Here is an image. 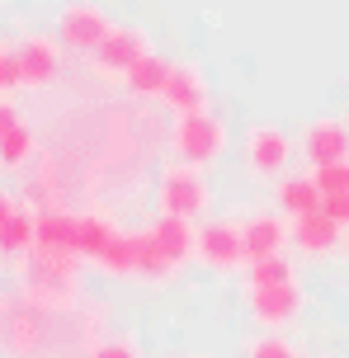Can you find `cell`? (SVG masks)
<instances>
[{
	"label": "cell",
	"mask_w": 349,
	"mask_h": 358,
	"mask_svg": "<svg viewBox=\"0 0 349 358\" xmlns=\"http://www.w3.org/2000/svg\"><path fill=\"white\" fill-rule=\"evenodd\" d=\"M104 330V306L76 311H43L29 297H0V354L5 358H76L90 354Z\"/></svg>",
	"instance_id": "6da1fadb"
},
{
	"label": "cell",
	"mask_w": 349,
	"mask_h": 358,
	"mask_svg": "<svg viewBox=\"0 0 349 358\" xmlns=\"http://www.w3.org/2000/svg\"><path fill=\"white\" fill-rule=\"evenodd\" d=\"M80 255H52V250H29L15 259L19 268V297H29L43 311H76L80 306Z\"/></svg>",
	"instance_id": "7a4b0ae2"
},
{
	"label": "cell",
	"mask_w": 349,
	"mask_h": 358,
	"mask_svg": "<svg viewBox=\"0 0 349 358\" xmlns=\"http://www.w3.org/2000/svg\"><path fill=\"white\" fill-rule=\"evenodd\" d=\"M156 213L161 217H184V222H208L213 213V184L194 165H166L156 179Z\"/></svg>",
	"instance_id": "3957f363"
},
{
	"label": "cell",
	"mask_w": 349,
	"mask_h": 358,
	"mask_svg": "<svg viewBox=\"0 0 349 358\" xmlns=\"http://www.w3.org/2000/svg\"><path fill=\"white\" fill-rule=\"evenodd\" d=\"M227 142H232V137H227V123H222L213 108H208V113L175 118V127H170V151H175V161L194 165L203 175L227 156Z\"/></svg>",
	"instance_id": "277c9868"
},
{
	"label": "cell",
	"mask_w": 349,
	"mask_h": 358,
	"mask_svg": "<svg viewBox=\"0 0 349 358\" xmlns=\"http://www.w3.org/2000/svg\"><path fill=\"white\" fill-rule=\"evenodd\" d=\"M293 151H297V142L278 123H250L245 137H241V165H245V175L255 179V184H269V179L278 184L283 175H293L288 170Z\"/></svg>",
	"instance_id": "5b68a950"
},
{
	"label": "cell",
	"mask_w": 349,
	"mask_h": 358,
	"mask_svg": "<svg viewBox=\"0 0 349 358\" xmlns=\"http://www.w3.org/2000/svg\"><path fill=\"white\" fill-rule=\"evenodd\" d=\"M194 264H203L208 273H241V268L250 264L245 259V241H241V222H232V217H208V222H199Z\"/></svg>",
	"instance_id": "8992f818"
},
{
	"label": "cell",
	"mask_w": 349,
	"mask_h": 358,
	"mask_svg": "<svg viewBox=\"0 0 349 358\" xmlns=\"http://www.w3.org/2000/svg\"><path fill=\"white\" fill-rule=\"evenodd\" d=\"M245 311H250V321H255L259 330H274V335H283L288 325L302 321V311H307V292H302V283L245 287Z\"/></svg>",
	"instance_id": "52a82bcc"
},
{
	"label": "cell",
	"mask_w": 349,
	"mask_h": 358,
	"mask_svg": "<svg viewBox=\"0 0 349 358\" xmlns=\"http://www.w3.org/2000/svg\"><path fill=\"white\" fill-rule=\"evenodd\" d=\"M113 29H118V24H113L94 0H71V5H62V15H57V43L71 48V52H85V57L99 52Z\"/></svg>",
	"instance_id": "ba28073f"
},
{
	"label": "cell",
	"mask_w": 349,
	"mask_h": 358,
	"mask_svg": "<svg viewBox=\"0 0 349 358\" xmlns=\"http://www.w3.org/2000/svg\"><path fill=\"white\" fill-rule=\"evenodd\" d=\"M241 241H245V259L250 264L274 259V255H288V245H293V222L278 213V208H250V213L241 217Z\"/></svg>",
	"instance_id": "9c48e42d"
},
{
	"label": "cell",
	"mask_w": 349,
	"mask_h": 358,
	"mask_svg": "<svg viewBox=\"0 0 349 358\" xmlns=\"http://www.w3.org/2000/svg\"><path fill=\"white\" fill-rule=\"evenodd\" d=\"M147 52H151V38L142 34V29H132V24H118V29L104 38V48L90 57V66L104 76V80H128V71Z\"/></svg>",
	"instance_id": "30bf717a"
},
{
	"label": "cell",
	"mask_w": 349,
	"mask_h": 358,
	"mask_svg": "<svg viewBox=\"0 0 349 358\" xmlns=\"http://www.w3.org/2000/svg\"><path fill=\"white\" fill-rule=\"evenodd\" d=\"M297 151L312 170H326L335 161H349V118H312L297 137Z\"/></svg>",
	"instance_id": "8fae6325"
},
{
	"label": "cell",
	"mask_w": 349,
	"mask_h": 358,
	"mask_svg": "<svg viewBox=\"0 0 349 358\" xmlns=\"http://www.w3.org/2000/svg\"><path fill=\"white\" fill-rule=\"evenodd\" d=\"M15 57H19V71H24V85L29 90L52 85L57 71H62V43L52 34H24Z\"/></svg>",
	"instance_id": "7c38bea8"
},
{
	"label": "cell",
	"mask_w": 349,
	"mask_h": 358,
	"mask_svg": "<svg viewBox=\"0 0 349 358\" xmlns=\"http://www.w3.org/2000/svg\"><path fill=\"white\" fill-rule=\"evenodd\" d=\"M345 241H349V231L335 222V217H326V208L293 222V250L302 255V259H331Z\"/></svg>",
	"instance_id": "4fadbf2b"
},
{
	"label": "cell",
	"mask_w": 349,
	"mask_h": 358,
	"mask_svg": "<svg viewBox=\"0 0 349 358\" xmlns=\"http://www.w3.org/2000/svg\"><path fill=\"white\" fill-rule=\"evenodd\" d=\"M161 104L175 113V118H189V113H208V76L194 62H175L170 71V85L161 94Z\"/></svg>",
	"instance_id": "5bb4252c"
},
{
	"label": "cell",
	"mask_w": 349,
	"mask_h": 358,
	"mask_svg": "<svg viewBox=\"0 0 349 358\" xmlns=\"http://www.w3.org/2000/svg\"><path fill=\"white\" fill-rule=\"evenodd\" d=\"M274 208L288 217V222H297V217H307V213H321L326 198H321L312 175H283L274 184Z\"/></svg>",
	"instance_id": "9a60e30c"
},
{
	"label": "cell",
	"mask_w": 349,
	"mask_h": 358,
	"mask_svg": "<svg viewBox=\"0 0 349 358\" xmlns=\"http://www.w3.org/2000/svg\"><path fill=\"white\" fill-rule=\"evenodd\" d=\"M137 278H142V283H151V287H166V283H175V278H180V264L166 255V245L156 241V231H151V227H142V231H137Z\"/></svg>",
	"instance_id": "2e32d148"
},
{
	"label": "cell",
	"mask_w": 349,
	"mask_h": 358,
	"mask_svg": "<svg viewBox=\"0 0 349 358\" xmlns=\"http://www.w3.org/2000/svg\"><path fill=\"white\" fill-rule=\"evenodd\" d=\"M38 241L34 250H52V255H80L76 250V213L66 208H38Z\"/></svg>",
	"instance_id": "e0dca14e"
},
{
	"label": "cell",
	"mask_w": 349,
	"mask_h": 358,
	"mask_svg": "<svg viewBox=\"0 0 349 358\" xmlns=\"http://www.w3.org/2000/svg\"><path fill=\"white\" fill-rule=\"evenodd\" d=\"M170 71H175V62L170 57H161V52H147L137 66L128 71V94H137V99H161L166 94V85H170Z\"/></svg>",
	"instance_id": "ac0fdd59"
},
{
	"label": "cell",
	"mask_w": 349,
	"mask_h": 358,
	"mask_svg": "<svg viewBox=\"0 0 349 358\" xmlns=\"http://www.w3.org/2000/svg\"><path fill=\"white\" fill-rule=\"evenodd\" d=\"M151 231H156V241L166 245V255H170L180 268L194 259V245H199V222H184V217H161V213H156Z\"/></svg>",
	"instance_id": "d6986e66"
},
{
	"label": "cell",
	"mask_w": 349,
	"mask_h": 358,
	"mask_svg": "<svg viewBox=\"0 0 349 358\" xmlns=\"http://www.w3.org/2000/svg\"><path fill=\"white\" fill-rule=\"evenodd\" d=\"M113 236H118V227H113L104 213H76V250H80L85 264H94L99 255L109 250Z\"/></svg>",
	"instance_id": "ffe728a7"
},
{
	"label": "cell",
	"mask_w": 349,
	"mask_h": 358,
	"mask_svg": "<svg viewBox=\"0 0 349 358\" xmlns=\"http://www.w3.org/2000/svg\"><path fill=\"white\" fill-rule=\"evenodd\" d=\"M94 268L104 273V278H137V231H123L109 241V250L94 259Z\"/></svg>",
	"instance_id": "44dd1931"
},
{
	"label": "cell",
	"mask_w": 349,
	"mask_h": 358,
	"mask_svg": "<svg viewBox=\"0 0 349 358\" xmlns=\"http://www.w3.org/2000/svg\"><path fill=\"white\" fill-rule=\"evenodd\" d=\"M34 241H38V217H34V208H19L5 222V231H0V255L5 259H24L34 250Z\"/></svg>",
	"instance_id": "7402d4cb"
},
{
	"label": "cell",
	"mask_w": 349,
	"mask_h": 358,
	"mask_svg": "<svg viewBox=\"0 0 349 358\" xmlns=\"http://www.w3.org/2000/svg\"><path fill=\"white\" fill-rule=\"evenodd\" d=\"M38 156V137L29 123H19L10 137H0V170H24Z\"/></svg>",
	"instance_id": "603a6c76"
},
{
	"label": "cell",
	"mask_w": 349,
	"mask_h": 358,
	"mask_svg": "<svg viewBox=\"0 0 349 358\" xmlns=\"http://www.w3.org/2000/svg\"><path fill=\"white\" fill-rule=\"evenodd\" d=\"M274 283H297V264L288 255H274V259H259L245 268V287H274Z\"/></svg>",
	"instance_id": "cb8c5ba5"
},
{
	"label": "cell",
	"mask_w": 349,
	"mask_h": 358,
	"mask_svg": "<svg viewBox=\"0 0 349 358\" xmlns=\"http://www.w3.org/2000/svg\"><path fill=\"white\" fill-rule=\"evenodd\" d=\"M245 358H307L288 335H274V330H259L245 340Z\"/></svg>",
	"instance_id": "d4e9b609"
},
{
	"label": "cell",
	"mask_w": 349,
	"mask_h": 358,
	"mask_svg": "<svg viewBox=\"0 0 349 358\" xmlns=\"http://www.w3.org/2000/svg\"><path fill=\"white\" fill-rule=\"evenodd\" d=\"M85 358H147V349L137 344V335H104L90 344Z\"/></svg>",
	"instance_id": "484cf974"
},
{
	"label": "cell",
	"mask_w": 349,
	"mask_h": 358,
	"mask_svg": "<svg viewBox=\"0 0 349 358\" xmlns=\"http://www.w3.org/2000/svg\"><path fill=\"white\" fill-rule=\"evenodd\" d=\"M321 198H349V161H335L326 170H312Z\"/></svg>",
	"instance_id": "4316f807"
},
{
	"label": "cell",
	"mask_w": 349,
	"mask_h": 358,
	"mask_svg": "<svg viewBox=\"0 0 349 358\" xmlns=\"http://www.w3.org/2000/svg\"><path fill=\"white\" fill-rule=\"evenodd\" d=\"M15 90H24V71H19L15 48H5V52H0V99H10Z\"/></svg>",
	"instance_id": "83f0119b"
},
{
	"label": "cell",
	"mask_w": 349,
	"mask_h": 358,
	"mask_svg": "<svg viewBox=\"0 0 349 358\" xmlns=\"http://www.w3.org/2000/svg\"><path fill=\"white\" fill-rule=\"evenodd\" d=\"M19 123H24V118H19L15 99H0V137H10V132H15Z\"/></svg>",
	"instance_id": "f1b7e54d"
},
{
	"label": "cell",
	"mask_w": 349,
	"mask_h": 358,
	"mask_svg": "<svg viewBox=\"0 0 349 358\" xmlns=\"http://www.w3.org/2000/svg\"><path fill=\"white\" fill-rule=\"evenodd\" d=\"M326 217H335V222L349 231V198H326Z\"/></svg>",
	"instance_id": "f546056e"
},
{
	"label": "cell",
	"mask_w": 349,
	"mask_h": 358,
	"mask_svg": "<svg viewBox=\"0 0 349 358\" xmlns=\"http://www.w3.org/2000/svg\"><path fill=\"white\" fill-rule=\"evenodd\" d=\"M19 208H24V203H19L15 194H5V189H0V231H5V222H10V217H15Z\"/></svg>",
	"instance_id": "4dcf8cb0"
},
{
	"label": "cell",
	"mask_w": 349,
	"mask_h": 358,
	"mask_svg": "<svg viewBox=\"0 0 349 358\" xmlns=\"http://www.w3.org/2000/svg\"><path fill=\"white\" fill-rule=\"evenodd\" d=\"M307 358H340V354H307Z\"/></svg>",
	"instance_id": "1f68e13d"
},
{
	"label": "cell",
	"mask_w": 349,
	"mask_h": 358,
	"mask_svg": "<svg viewBox=\"0 0 349 358\" xmlns=\"http://www.w3.org/2000/svg\"><path fill=\"white\" fill-rule=\"evenodd\" d=\"M0 52H5V43H0Z\"/></svg>",
	"instance_id": "d6a6232c"
},
{
	"label": "cell",
	"mask_w": 349,
	"mask_h": 358,
	"mask_svg": "<svg viewBox=\"0 0 349 358\" xmlns=\"http://www.w3.org/2000/svg\"><path fill=\"white\" fill-rule=\"evenodd\" d=\"M345 245H349V241H345Z\"/></svg>",
	"instance_id": "836d02e7"
}]
</instances>
